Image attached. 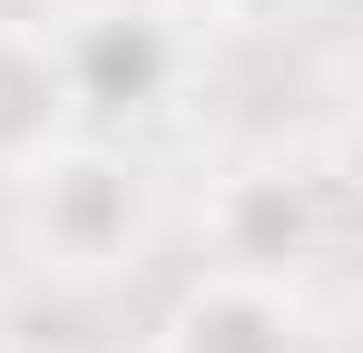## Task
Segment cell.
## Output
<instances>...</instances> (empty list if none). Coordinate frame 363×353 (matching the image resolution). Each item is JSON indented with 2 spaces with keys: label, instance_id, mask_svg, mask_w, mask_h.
Wrapping results in <instances>:
<instances>
[{
  "label": "cell",
  "instance_id": "1",
  "mask_svg": "<svg viewBox=\"0 0 363 353\" xmlns=\"http://www.w3.org/2000/svg\"><path fill=\"white\" fill-rule=\"evenodd\" d=\"M60 118H69V69L50 40L30 30H0V167L30 176L50 147H60Z\"/></svg>",
  "mask_w": 363,
  "mask_h": 353
}]
</instances>
